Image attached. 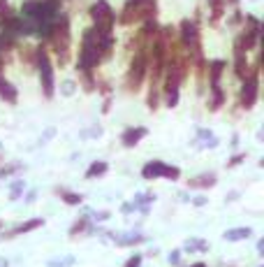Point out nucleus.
<instances>
[{
	"label": "nucleus",
	"mask_w": 264,
	"mask_h": 267,
	"mask_svg": "<svg viewBox=\"0 0 264 267\" xmlns=\"http://www.w3.org/2000/svg\"><path fill=\"white\" fill-rule=\"evenodd\" d=\"M100 58H102V51H100V45H97V33L93 28V30L84 33V45H81V53H79V70L86 74V89H93V81H90L88 74L100 63Z\"/></svg>",
	"instance_id": "nucleus-1"
},
{
	"label": "nucleus",
	"mask_w": 264,
	"mask_h": 267,
	"mask_svg": "<svg viewBox=\"0 0 264 267\" xmlns=\"http://www.w3.org/2000/svg\"><path fill=\"white\" fill-rule=\"evenodd\" d=\"M90 17L95 21V30L97 33H111L114 28V9L109 7L107 0H97L95 5L90 7Z\"/></svg>",
	"instance_id": "nucleus-2"
},
{
	"label": "nucleus",
	"mask_w": 264,
	"mask_h": 267,
	"mask_svg": "<svg viewBox=\"0 0 264 267\" xmlns=\"http://www.w3.org/2000/svg\"><path fill=\"white\" fill-rule=\"evenodd\" d=\"M141 177L144 179H176L181 177V170L176 168V165H167V163H162V160H151L144 165L141 170Z\"/></svg>",
	"instance_id": "nucleus-3"
},
{
	"label": "nucleus",
	"mask_w": 264,
	"mask_h": 267,
	"mask_svg": "<svg viewBox=\"0 0 264 267\" xmlns=\"http://www.w3.org/2000/svg\"><path fill=\"white\" fill-rule=\"evenodd\" d=\"M37 68H40V81L46 98H53V68L44 49H37Z\"/></svg>",
	"instance_id": "nucleus-4"
},
{
	"label": "nucleus",
	"mask_w": 264,
	"mask_h": 267,
	"mask_svg": "<svg viewBox=\"0 0 264 267\" xmlns=\"http://www.w3.org/2000/svg\"><path fill=\"white\" fill-rule=\"evenodd\" d=\"M257 91H260V79H257V70H253L243 77V86H241V107L243 109H253L255 107Z\"/></svg>",
	"instance_id": "nucleus-5"
},
{
	"label": "nucleus",
	"mask_w": 264,
	"mask_h": 267,
	"mask_svg": "<svg viewBox=\"0 0 264 267\" xmlns=\"http://www.w3.org/2000/svg\"><path fill=\"white\" fill-rule=\"evenodd\" d=\"M146 56L144 51H139L134 58H132V65H130V72H128V89L130 91H139L141 81H144V74H146Z\"/></svg>",
	"instance_id": "nucleus-6"
},
{
	"label": "nucleus",
	"mask_w": 264,
	"mask_h": 267,
	"mask_svg": "<svg viewBox=\"0 0 264 267\" xmlns=\"http://www.w3.org/2000/svg\"><path fill=\"white\" fill-rule=\"evenodd\" d=\"M181 42L199 61V30H197V26H195L193 21H183L181 24Z\"/></svg>",
	"instance_id": "nucleus-7"
},
{
	"label": "nucleus",
	"mask_w": 264,
	"mask_h": 267,
	"mask_svg": "<svg viewBox=\"0 0 264 267\" xmlns=\"http://www.w3.org/2000/svg\"><path fill=\"white\" fill-rule=\"evenodd\" d=\"M149 135V130L144 128V125H137V128H128L123 135H121V142H123V146H128V149H132V146H137V144L144 140Z\"/></svg>",
	"instance_id": "nucleus-8"
},
{
	"label": "nucleus",
	"mask_w": 264,
	"mask_h": 267,
	"mask_svg": "<svg viewBox=\"0 0 264 267\" xmlns=\"http://www.w3.org/2000/svg\"><path fill=\"white\" fill-rule=\"evenodd\" d=\"M195 142H197L199 149H216V146H218V137H216L211 130L199 128V130H197V140H195Z\"/></svg>",
	"instance_id": "nucleus-9"
},
{
	"label": "nucleus",
	"mask_w": 264,
	"mask_h": 267,
	"mask_svg": "<svg viewBox=\"0 0 264 267\" xmlns=\"http://www.w3.org/2000/svg\"><path fill=\"white\" fill-rule=\"evenodd\" d=\"M111 242L118 244V246H132V244H141V242H146V237L139 235V232H125V235H114Z\"/></svg>",
	"instance_id": "nucleus-10"
},
{
	"label": "nucleus",
	"mask_w": 264,
	"mask_h": 267,
	"mask_svg": "<svg viewBox=\"0 0 264 267\" xmlns=\"http://www.w3.org/2000/svg\"><path fill=\"white\" fill-rule=\"evenodd\" d=\"M42 225H44V218H33V221L23 223V225H17V228H14V230H9L5 237H17V235L30 232V230H35V228H42Z\"/></svg>",
	"instance_id": "nucleus-11"
},
{
	"label": "nucleus",
	"mask_w": 264,
	"mask_h": 267,
	"mask_svg": "<svg viewBox=\"0 0 264 267\" xmlns=\"http://www.w3.org/2000/svg\"><path fill=\"white\" fill-rule=\"evenodd\" d=\"M188 186L190 188H211V186H216V174H213V172H209V174H199V177L190 179Z\"/></svg>",
	"instance_id": "nucleus-12"
},
{
	"label": "nucleus",
	"mask_w": 264,
	"mask_h": 267,
	"mask_svg": "<svg viewBox=\"0 0 264 267\" xmlns=\"http://www.w3.org/2000/svg\"><path fill=\"white\" fill-rule=\"evenodd\" d=\"M253 235V228H232L225 232V240L227 242H243Z\"/></svg>",
	"instance_id": "nucleus-13"
},
{
	"label": "nucleus",
	"mask_w": 264,
	"mask_h": 267,
	"mask_svg": "<svg viewBox=\"0 0 264 267\" xmlns=\"http://www.w3.org/2000/svg\"><path fill=\"white\" fill-rule=\"evenodd\" d=\"M225 70V61H213L209 65V72H211V86H220V74Z\"/></svg>",
	"instance_id": "nucleus-14"
},
{
	"label": "nucleus",
	"mask_w": 264,
	"mask_h": 267,
	"mask_svg": "<svg viewBox=\"0 0 264 267\" xmlns=\"http://www.w3.org/2000/svg\"><path fill=\"white\" fill-rule=\"evenodd\" d=\"M107 170H109V165H107L105 160H95L90 168L86 170V179H95V177H100V174H105Z\"/></svg>",
	"instance_id": "nucleus-15"
},
{
	"label": "nucleus",
	"mask_w": 264,
	"mask_h": 267,
	"mask_svg": "<svg viewBox=\"0 0 264 267\" xmlns=\"http://www.w3.org/2000/svg\"><path fill=\"white\" fill-rule=\"evenodd\" d=\"M58 195H61L63 202H67V205H81V200H84L79 193H72V191H65V188H58Z\"/></svg>",
	"instance_id": "nucleus-16"
},
{
	"label": "nucleus",
	"mask_w": 264,
	"mask_h": 267,
	"mask_svg": "<svg viewBox=\"0 0 264 267\" xmlns=\"http://www.w3.org/2000/svg\"><path fill=\"white\" fill-rule=\"evenodd\" d=\"M23 188H26V181H23V179H17V181L9 186V200L17 202L19 197H21V193H23Z\"/></svg>",
	"instance_id": "nucleus-17"
},
{
	"label": "nucleus",
	"mask_w": 264,
	"mask_h": 267,
	"mask_svg": "<svg viewBox=\"0 0 264 267\" xmlns=\"http://www.w3.org/2000/svg\"><path fill=\"white\" fill-rule=\"evenodd\" d=\"M206 249H209V244H206L204 240H188L185 242V251H190V253H193V251H206Z\"/></svg>",
	"instance_id": "nucleus-18"
},
{
	"label": "nucleus",
	"mask_w": 264,
	"mask_h": 267,
	"mask_svg": "<svg viewBox=\"0 0 264 267\" xmlns=\"http://www.w3.org/2000/svg\"><path fill=\"white\" fill-rule=\"evenodd\" d=\"M21 168H23L21 163H12V165H7V168H2V170H0V179H7L9 174H14V172H19Z\"/></svg>",
	"instance_id": "nucleus-19"
},
{
	"label": "nucleus",
	"mask_w": 264,
	"mask_h": 267,
	"mask_svg": "<svg viewBox=\"0 0 264 267\" xmlns=\"http://www.w3.org/2000/svg\"><path fill=\"white\" fill-rule=\"evenodd\" d=\"M49 265H51V267H70V265H74V258H72V256H65V258H56V260H51Z\"/></svg>",
	"instance_id": "nucleus-20"
},
{
	"label": "nucleus",
	"mask_w": 264,
	"mask_h": 267,
	"mask_svg": "<svg viewBox=\"0 0 264 267\" xmlns=\"http://www.w3.org/2000/svg\"><path fill=\"white\" fill-rule=\"evenodd\" d=\"M141 258H144L141 253H134V256H132V258L125 263V267H139L141 265Z\"/></svg>",
	"instance_id": "nucleus-21"
},
{
	"label": "nucleus",
	"mask_w": 264,
	"mask_h": 267,
	"mask_svg": "<svg viewBox=\"0 0 264 267\" xmlns=\"http://www.w3.org/2000/svg\"><path fill=\"white\" fill-rule=\"evenodd\" d=\"M167 260H169V265H178L181 263V251H172L167 256Z\"/></svg>",
	"instance_id": "nucleus-22"
},
{
	"label": "nucleus",
	"mask_w": 264,
	"mask_h": 267,
	"mask_svg": "<svg viewBox=\"0 0 264 267\" xmlns=\"http://www.w3.org/2000/svg\"><path fill=\"white\" fill-rule=\"evenodd\" d=\"M74 93V81H65L63 84V96H72Z\"/></svg>",
	"instance_id": "nucleus-23"
},
{
	"label": "nucleus",
	"mask_w": 264,
	"mask_h": 267,
	"mask_svg": "<svg viewBox=\"0 0 264 267\" xmlns=\"http://www.w3.org/2000/svg\"><path fill=\"white\" fill-rule=\"evenodd\" d=\"M241 160H243V153H239V156H234V158L229 160V165H239Z\"/></svg>",
	"instance_id": "nucleus-24"
},
{
	"label": "nucleus",
	"mask_w": 264,
	"mask_h": 267,
	"mask_svg": "<svg viewBox=\"0 0 264 267\" xmlns=\"http://www.w3.org/2000/svg\"><path fill=\"white\" fill-rule=\"evenodd\" d=\"M35 197H37V191H30L28 197H26V202H28V205H30V202H35Z\"/></svg>",
	"instance_id": "nucleus-25"
},
{
	"label": "nucleus",
	"mask_w": 264,
	"mask_h": 267,
	"mask_svg": "<svg viewBox=\"0 0 264 267\" xmlns=\"http://www.w3.org/2000/svg\"><path fill=\"white\" fill-rule=\"evenodd\" d=\"M193 205H197V207L206 205V197H195V200H193Z\"/></svg>",
	"instance_id": "nucleus-26"
},
{
	"label": "nucleus",
	"mask_w": 264,
	"mask_h": 267,
	"mask_svg": "<svg viewBox=\"0 0 264 267\" xmlns=\"http://www.w3.org/2000/svg\"><path fill=\"white\" fill-rule=\"evenodd\" d=\"M121 209H123V214H130V212H134V205L130 202V205H123Z\"/></svg>",
	"instance_id": "nucleus-27"
},
{
	"label": "nucleus",
	"mask_w": 264,
	"mask_h": 267,
	"mask_svg": "<svg viewBox=\"0 0 264 267\" xmlns=\"http://www.w3.org/2000/svg\"><path fill=\"white\" fill-rule=\"evenodd\" d=\"M257 251H260V256H264V242L262 240L257 242Z\"/></svg>",
	"instance_id": "nucleus-28"
},
{
	"label": "nucleus",
	"mask_w": 264,
	"mask_h": 267,
	"mask_svg": "<svg viewBox=\"0 0 264 267\" xmlns=\"http://www.w3.org/2000/svg\"><path fill=\"white\" fill-rule=\"evenodd\" d=\"M7 265H9L7 260H5V258H0V267H7Z\"/></svg>",
	"instance_id": "nucleus-29"
},
{
	"label": "nucleus",
	"mask_w": 264,
	"mask_h": 267,
	"mask_svg": "<svg viewBox=\"0 0 264 267\" xmlns=\"http://www.w3.org/2000/svg\"><path fill=\"white\" fill-rule=\"evenodd\" d=\"M190 267H204V263H195V265H190Z\"/></svg>",
	"instance_id": "nucleus-30"
}]
</instances>
